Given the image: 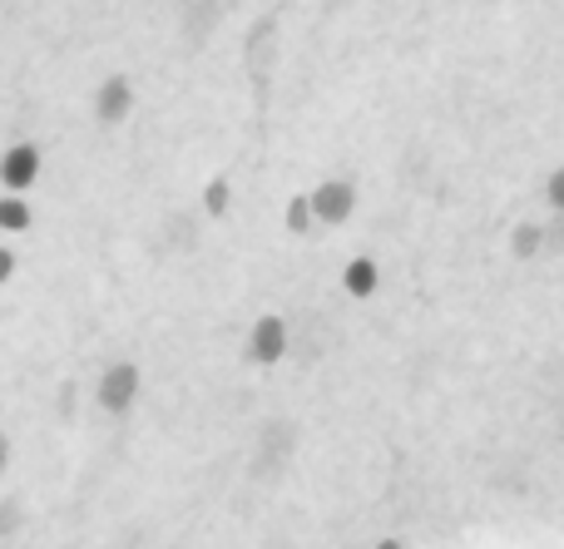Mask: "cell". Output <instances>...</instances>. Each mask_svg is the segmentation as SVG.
I'll list each match as a JSON object with an SVG mask.
<instances>
[{"label":"cell","instance_id":"6da1fadb","mask_svg":"<svg viewBox=\"0 0 564 549\" xmlns=\"http://www.w3.org/2000/svg\"><path fill=\"white\" fill-rule=\"evenodd\" d=\"M149 392V372L139 356H115V362L99 366L95 376V411L109 416V421H129L139 411Z\"/></svg>","mask_w":564,"mask_h":549},{"label":"cell","instance_id":"7a4b0ae2","mask_svg":"<svg viewBox=\"0 0 564 549\" xmlns=\"http://www.w3.org/2000/svg\"><path fill=\"white\" fill-rule=\"evenodd\" d=\"M139 105H144V99H139V79L129 75V69H109V75L89 89V119H95L99 129H109V134L134 124Z\"/></svg>","mask_w":564,"mask_h":549},{"label":"cell","instance_id":"3957f363","mask_svg":"<svg viewBox=\"0 0 564 549\" xmlns=\"http://www.w3.org/2000/svg\"><path fill=\"white\" fill-rule=\"evenodd\" d=\"M50 174V154L35 139H15V144L0 149V194H20L35 198V188L45 184Z\"/></svg>","mask_w":564,"mask_h":549},{"label":"cell","instance_id":"277c9868","mask_svg":"<svg viewBox=\"0 0 564 549\" xmlns=\"http://www.w3.org/2000/svg\"><path fill=\"white\" fill-rule=\"evenodd\" d=\"M0 549H30V545H6ZM99 549H278V535L263 530H218V535H174V540H124V545H99Z\"/></svg>","mask_w":564,"mask_h":549},{"label":"cell","instance_id":"5b68a950","mask_svg":"<svg viewBox=\"0 0 564 549\" xmlns=\"http://www.w3.org/2000/svg\"><path fill=\"white\" fill-rule=\"evenodd\" d=\"M243 356L258 372H278L292 356V322L282 312H258L243 332Z\"/></svg>","mask_w":564,"mask_h":549},{"label":"cell","instance_id":"8992f818","mask_svg":"<svg viewBox=\"0 0 564 549\" xmlns=\"http://www.w3.org/2000/svg\"><path fill=\"white\" fill-rule=\"evenodd\" d=\"M307 198H312L317 228H341L357 213V184H351V178H322V184L307 188Z\"/></svg>","mask_w":564,"mask_h":549},{"label":"cell","instance_id":"52a82bcc","mask_svg":"<svg viewBox=\"0 0 564 549\" xmlns=\"http://www.w3.org/2000/svg\"><path fill=\"white\" fill-rule=\"evenodd\" d=\"M337 283H341V297H347V303H371V297L381 293V263L367 257V253L347 257V267L337 273Z\"/></svg>","mask_w":564,"mask_h":549},{"label":"cell","instance_id":"ba28073f","mask_svg":"<svg viewBox=\"0 0 564 549\" xmlns=\"http://www.w3.org/2000/svg\"><path fill=\"white\" fill-rule=\"evenodd\" d=\"M234 204H238V184H234V174H208L204 184H198V208H204V218L208 223H228L234 218Z\"/></svg>","mask_w":564,"mask_h":549},{"label":"cell","instance_id":"9c48e42d","mask_svg":"<svg viewBox=\"0 0 564 549\" xmlns=\"http://www.w3.org/2000/svg\"><path fill=\"white\" fill-rule=\"evenodd\" d=\"M40 223L35 213V198H20V194H0V238L6 243H20V238H30Z\"/></svg>","mask_w":564,"mask_h":549},{"label":"cell","instance_id":"30bf717a","mask_svg":"<svg viewBox=\"0 0 564 549\" xmlns=\"http://www.w3.org/2000/svg\"><path fill=\"white\" fill-rule=\"evenodd\" d=\"M282 233H288L292 243H307V238H317V218H312L307 188H302V194H288V204H282Z\"/></svg>","mask_w":564,"mask_h":549},{"label":"cell","instance_id":"8fae6325","mask_svg":"<svg viewBox=\"0 0 564 549\" xmlns=\"http://www.w3.org/2000/svg\"><path fill=\"white\" fill-rule=\"evenodd\" d=\"M510 253H516L520 263L540 257V253H545V228H540V223H520L516 233H510Z\"/></svg>","mask_w":564,"mask_h":549},{"label":"cell","instance_id":"7c38bea8","mask_svg":"<svg viewBox=\"0 0 564 549\" xmlns=\"http://www.w3.org/2000/svg\"><path fill=\"white\" fill-rule=\"evenodd\" d=\"M20 267H25V257H20V243H0V293H10V287H15Z\"/></svg>","mask_w":564,"mask_h":549},{"label":"cell","instance_id":"4fadbf2b","mask_svg":"<svg viewBox=\"0 0 564 549\" xmlns=\"http://www.w3.org/2000/svg\"><path fill=\"white\" fill-rule=\"evenodd\" d=\"M10 475H15V431L0 421V485H6Z\"/></svg>","mask_w":564,"mask_h":549},{"label":"cell","instance_id":"5bb4252c","mask_svg":"<svg viewBox=\"0 0 564 549\" xmlns=\"http://www.w3.org/2000/svg\"><path fill=\"white\" fill-rule=\"evenodd\" d=\"M545 198H550V208H555V213H564V168H555V174H550Z\"/></svg>","mask_w":564,"mask_h":549},{"label":"cell","instance_id":"9a60e30c","mask_svg":"<svg viewBox=\"0 0 564 549\" xmlns=\"http://www.w3.org/2000/svg\"><path fill=\"white\" fill-rule=\"evenodd\" d=\"M550 248H564V213H560V223L545 228V253H550Z\"/></svg>","mask_w":564,"mask_h":549},{"label":"cell","instance_id":"2e32d148","mask_svg":"<svg viewBox=\"0 0 564 549\" xmlns=\"http://www.w3.org/2000/svg\"><path fill=\"white\" fill-rule=\"evenodd\" d=\"M371 549H406V545H401V540H397V535H381V540H377V545H371Z\"/></svg>","mask_w":564,"mask_h":549},{"label":"cell","instance_id":"e0dca14e","mask_svg":"<svg viewBox=\"0 0 564 549\" xmlns=\"http://www.w3.org/2000/svg\"><path fill=\"white\" fill-rule=\"evenodd\" d=\"M0 411H6V396H0Z\"/></svg>","mask_w":564,"mask_h":549}]
</instances>
